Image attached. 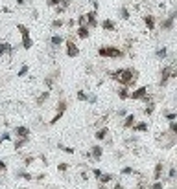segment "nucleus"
Returning <instances> with one entry per match:
<instances>
[{"label":"nucleus","instance_id":"nucleus-30","mask_svg":"<svg viewBox=\"0 0 177 189\" xmlns=\"http://www.w3.org/2000/svg\"><path fill=\"white\" fill-rule=\"evenodd\" d=\"M0 171H6V164L2 162V160H0Z\"/></svg>","mask_w":177,"mask_h":189},{"label":"nucleus","instance_id":"nucleus-22","mask_svg":"<svg viewBox=\"0 0 177 189\" xmlns=\"http://www.w3.org/2000/svg\"><path fill=\"white\" fill-rule=\"evenodd\" d=\"M166 55V48H162V50H157V57H164Z\"/></svg>","mask_w":177,"mask_h":189},{"label":"nucleus","instance_id":"nucleus-13","mask_svg":"<svg viewBox=\"0 0 177 189\" xmlns=\"http://www.w3.org/2000/svg\"><path fill=\"white\" fill-rule=\"evenodd\" d=\"M52 44H56V46L57 44H63V39H61L59 35H54V37H52Z\"/></svg>","mask_w":177,"mask_h":189},{"label":"nucleus","instance_id":"nucleus-9","mask_svg":"<svg viewBox=\"0 0 177 189\" xmlns=\"http://www.w3.org/2000/svg\"><path fill=\"white\" fill-rule=\"evenodd\" d=\"M168 77H170V68H164V70H162V77H161V83H162V85L168 81Z\"/></svg>","mask_w":177,"mask_h":189},{"label":"nucleus","instance_id":"nucleus-10","mask_svg":"<svg viewBox=\"0 0 177 189\" xmlns=\"http://www.w3.org/2000/svg\"><path fill=\"white\" fill-rule=\"evenodd\" d=\"M78 35H79L81 39H87V37H88V30H87V28H79V30H78Z\"/></svg>","mask_w":177,"mask_h":189},{"label":"nucleus","instance_id":"nucleus-16","mask_svg":"<svg viewBox=\"0 0 177 189\" xmlns=\"http://www.w3.org/2000/svg\"><path fill=\"white\" fill-rule=\"evenodd\" d=\"M133 123H135V116H127L126 118V127H131Z\"/></svg>","mask_w":177,"mask_h":189},{"label":"nucleus","instance_id":"nucleus-2","mask_svg":"<svg viewBox=\"0 0 177 189\" xmlns=\"http://www.w3.org/2000/svg\"><path fill=\"white\" fill-rule=\"evenodd\" d=\"M98 53L103 55V57H120L122 55V52L118 50V48H100Z\"/></svg>","mask_w":177,"mask_h":189},{"label":"nucleus","instance_id":"nucleus-19","mask_svg":"<svg viewBox=\"0 0 177 189\" xmlns=\"http://www.w3.org/2000/svg\"><path fill=\"white\" fill-rule=\"evenodd\" d=\"M161 169H162V164H157V167H155V178H159Z\"/></svg>","mask_w":177,"mask_h":189},{"label":"nucleus","instance_id":"nucleus-6","mask_svg":"<svg viewBox=\"0 0 177 189\" xmlns=\"http://www.w3.org/2000/svg\"><path fill=\"white\" fill-rule=\"evenodd\" d=\"M22 46L26 48V50H30V48L33 46V42H31V39H30V35H26V37H22Z\"/></svg>","mask_w":177,"mask_h":189},{"label":"nucleus","instance_id":"nucleus-23","mask_svg":"<svg viewBox=\"0 0 177 189\" xmlns=\"http://www.w3.org/2000/svg\"><path fill=\"white\" fill-rule=\"evenodd\" d=\"M146 129H148L146 123H138V125H137V130H146Z\"/></svg>","mask_w":177,"mask_h":189},{"label":"nucleus","instance_id":"nucleus-26","mask_svg":"<svg viewBox=\"0 0 177 189\" xmlns=\"http://www.w3.org/2000/svg\"><path fill=\"white\" fill-rule=\"evenodd\" d=\"M46 97H48V92H44L43 96H41V97H39V103H41V101H44V99H46Z\"/></svg>","mask_w":177,"mask_h":189},{"label":"nucleus","instance_id":"nucleus-32","mask_svg":"<svg viewBox=\"0 0 177 189\" xmlns=\"http://www.w3.org/2000/svg\"><path fill=\"white\" fill-rule=\"evenodd\" d=\"M172 130H173L175 134H177V123H172Z\"/></svg>","mask_w":177,"mask_h":189},{"label":"nucleus","instance_id":"nucleus-25","mask_svg":"<svg viewBox=\"0 0 177 189\" xmlns=\"http://www.w3.org/2000/svg\"><path fill=\"white\" fill-rule=\"evenodd\" d=\"M129 94L126 92V90H120V97H122V99H126V97H127Z\"/></svg>","mask_w":177,"mask_h":189},{"label":"nucleus","instance_id":"nucleus-15","mask_svg":"<svg viewBox=\"0 0 177 189\" xmlns=\"http://www.w3.org/2000/svg\"><path fill=\"white\" fill-rule=\"evenodd\" d=\"M103 28L105 30H114V24L111 22V20H103Z\"/></svg>","mask_w":177,"mask_h":189},{"label":"nucleus","instance_id":"nucleus-20","mask_svg":"<svg viewBox=\"0 0 177 189\" xmlns=\"http://www.w3.org/2000/svg\"><path fill=\"white\" fill-rule=\"evenodd\" d=\"M26 72H28V66H22V68L19 70V75L22 77V75H26Z\"/></svg>","mask_w":177,"mask_h":189},{"label":"nucleus","instance_id":"nucleus-8","mask_svg":"<svg viewBox=\"0 0 177 189\" xmlns=\"http://www.w3.org/2000/svg\"><path fill=\"white\" fill-rule=\"evenodd\" d=\"M94 17H96V13H88V15H85V18L88 20V24H91V26H96V18H94Z\"/></svg>","mask_w":177,"mask_h":189},{"label":"nucleus","instance_id":"nucleus-12","mask_svg":"<svg viewBox=\"0 0 177 189\" xmlns=\"http://www.w3.org/2000/svg\"><path fill=\"white\" fill-rule=\"evenodd\" d=\"M92 156L96 158V160L101 156V147H94V149H92Z\"/></svg>","mask_w":177,"mask_h":189},{"label":"nucleus","instance_id":"nucleus-21","mask_svg":"<svg viewBox=\"0 0 177 189\" xmlns=\"http://www.w3.org/2000/svg\"><path fill=\"white\" fill-rule=\"evenodd\" d=\"M59 149H63L65 152H74V149H72V147H65V145H59Z\"/></svg>","mask_w":177,"mask_h":189},{"label":"nucleus","instance_id":"nucleus-27","mask_svg":"<svg viewBox=\"0 0 177 189\" xmlns=\"http://www.w3.org/2000/svg\"><path fill=\"white\" fill-rule=\"evenodd\" d=\"M78 97H79V99H81V101H85V99H87V96H85L83 92H79V94H78Z\"/></svg>","mask_w":177,"mask_h":189},{"label":"nucleus","instance_id":"nucleus-3","mask_svg":"<svg viewBox=\"0 0 177 189\" xmlns=\"http://www.w3.org/2000/svg\"><path fill=\"white\" fill-rule=\"evenodd\" d=\"M146 94H148V88L146 86H140L138 90L131 92V97H133V99H142V97H146Z\"/></svg>","mask_w":177,"mask_h":189},{"label":"nucleus","instance_id":"nucleus-28","mask_svg":"<svg viewBox=\"0 0 177 189\" xmlns=\"http://www.w3.org/2000/svg\"><path fill=\"white\" fill-rule=\"evenodd\" d=\"M59 0H48V6H57Z\"/></svg>","mask_w":177,"mask_h":189},{"label":"nucleus","instance_id":"nucleus-4","mask_svg":"<svg viewBox=\"0 0 177 189\" xmlns=\"http://www.w3.org/2000/svg\"><path fill=\"white\" fill-rule=\"evenodd\" d=\"M66 46H69V48H66V53H69V57H76V55L79 53V50H78L76 46H74V42H69Z\"/></svg>","mask_w":177,"mask_h":189},{"label":"nucleus","instance_id":"nucleus-24","mask_svg":"<svg viewBox=\"0 0 177 189\" xmlns=\"http://www.w3.org/2000/svg\"><path fill=\"white\" fill-rule=\"evenodd\" d=\"M113 176H111V174H101V178L100 180H103V182H109V180H111Z\"/></svg>","mask_w":177,"mask_h":189},{"label":"nucleus","instance_id":"nucleus-14","mask_svg":"<svg viewBox=\"0 0 177 189\" xmlns=\"http://www.w3.org/2000/svg\"><path fill=\"white\" fill-rule=\"evenodd\" d=\"M105 134H107V129H101V130H98V132H96V138H98V139H103V138H105Z\"/></svg>","mask_w":177,"mask_h":189},{"label":"nucleus","instance_id":"nucleus-7","mask_svg":"<svg viewBox=\"0 0 177 189\" xmlns=\"http://www.w3.org/2000/svg\"><path fill=\"white\" fill-rule=\"evenodd\" d=\"M144 22H146V26H148V30H153V28H155L153 17H144Z\"/></svg>","mask_w":177,"mask_h":189},{"label":"nucleus","instance_id":"nucleus-1","mask_svg":"<svg viewBox=\"0 0 177 189\" xmlns=\"http://www.w3.org/2000/svg\"><path fill=\"white\" fill-rule=\"evenodd\" d=\"M113 77L118 79L120 83H124V85H127V83H131V81L135 79V75H133L131 70H118V72H114Z\"/></svg>","mask_w":177,"mask_h":189},{"label":"nucleus","instance_id":"nucleus-5","mask_svg":"<svg viewBox=\"0 0 177 189\" xmlns=\"http://www.w3.org/2000/svg\"><path fill=\"white\" fill-rule=\"evenodd\" d=\"M15 132H17V134L22 138V139H28V136H30V130L26 129V127H17V129H15Z\"/></svg>","mask_w":177,"mask_h":189},{"label":"nucleus","instance_id":"nucleus-17","mask_svg":"<svg viewBox=\"0 0 177 189\" xmlns=\"http://www.w3.org/2000/svg\"><path fill=\"white\" fill-rule=\"evenodd\" d=\"M120 15H122V18H129V11H127L126 8H122V9H120Z\"/></svg>","mask_w":177,"mask_h":189},{"label":"nucleus","instance_id":"nucleus-18","mask_svg":"<svg viewBox=\"0 0 177 189\" xmlns=\"http://www.w3.org/2000/svg\"><path fill=\"white\" fill-rule=\"evenodd\" d=\"M162 28H166V30H170V28H172V18L164 20V22H162Z\"/></svg>","mask_w":177,"mask_h":189},{"label":"nucleus","instance_id":"nucleus-33","mask_svg":"<svg viewBox=\"0 0 177 189\" xmlns=\"http://www.w3.org/2000/svg\"><path fill=\"white\" fill-rule=\"evenodd\" d=\"M170 18H177V11H175V13H173V15H172V17H170Z\"/></svg>","mask_w":177,"mask_h":189},{"label":"nucleus","instance_id":"nucleus-31","mask_svg":"<svg viewBox=\"0 0 177 189\" xmlns=\"http://www.w3.org/2000/svg\"><path fill=\"white\" fill-rule=\"evenodd\" d=\"M153 189H162V184H159V182H157V184L153 185Z\"/></svg>","mask_w":177,"mask_h":189},{"label":"nucleus","instance_id":"nucleus-11","mask_svg":"<svg viewBox=\"0 0 177 189\" xmlns=\"http://www.w3.org/2000/svg\"><path fill=\"white\" fill-rule=\"evenodd\" d=\"M4 52H11V46L8 42H4V44H0V55H2Z\"/></svg>","mask_w":177,"mask_h":189},{"label":"nucleus","instance_id":"nucleus-29","mask_svg":"<svg viewBox=\"0 0 177 189\" xmlns=\"http://www.w3.org/2000/svg\"><path fill=\"white\" fill-rule=\"evenodd\" d=\"M122 173H124V174H129V173H133V169H131V167H126V169L122 171Z\"/></svg>","mask_w":177,"mask_h":189}]
</instances>
